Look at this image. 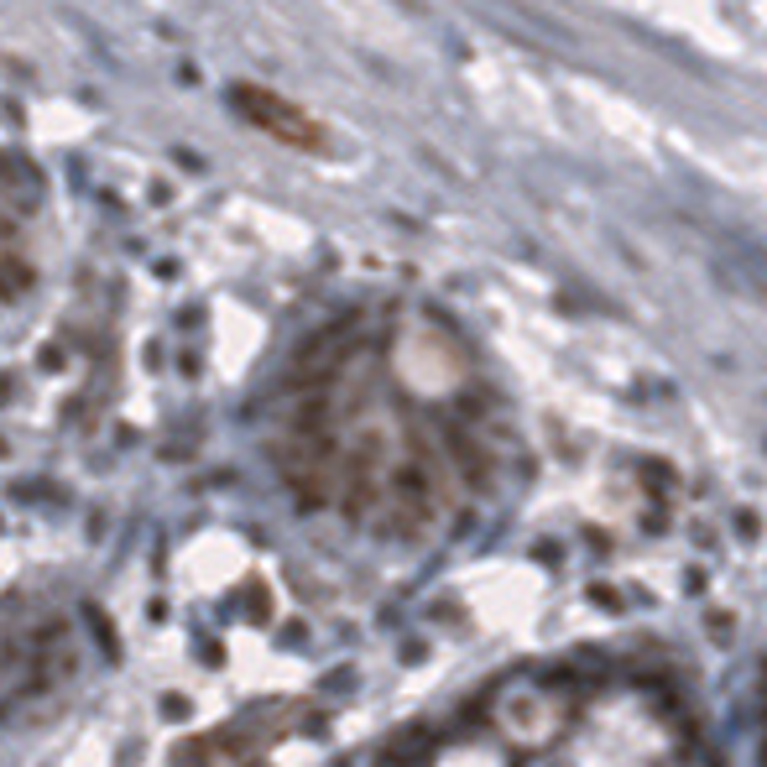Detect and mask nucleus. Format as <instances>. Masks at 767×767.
Listing matches in <instances>:
<instances>
[{"label": "nucleus", "mask_w": 767, "mask_h": 767, "mask_svg": "<svg viewBox=\"0 0 767 767\" xmlns=\"http://www.w3.org/2000/svg\"><path fill=\"white\" fill-rule=\"evenodd\" d=\"M235 104H241V110H246L261 131H272L277 141H287V147H308V152L324 147V131L308 121V110L287 104L282 95H267V89H250V84H235Z\"/></svg>", "instance_id": "nucleus-1"}, {"label": "nucleus", "mask_w": 767, "mask_h": 767, "mask_svg": "<svg viewBox=\"0 0 767 767\" xmlns=\"http://www.w3.org/2000/svg\"><path fill=\"white\" fill-rule=\"evenodd\" d=\"M449 459L459 465V481L465 485H485V475H491V459H485L481 439H475L470 428H459V423H449Z\"/></svg>", "instance_id": "nucleus-2"}]
</instances>
